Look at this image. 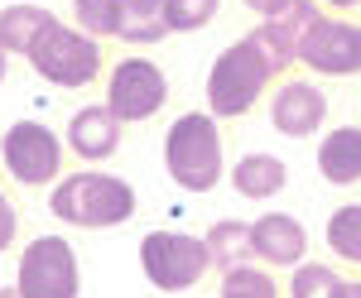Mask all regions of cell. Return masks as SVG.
Listing matches in <instances>:
<instances>
[{
	"label": "cell",
	"instance_id": "22",
	"mask_svg": "<svg viewBox=\"0 0 361 298\" xmlns=\"http://www.w3.org/2000/svg\"><path fill=\"white\" fill-rule=\"evenodd\" d=\"M121 10H126V0H73V20L92 39H116L121 34Z\"/></svg>",
	"mask_w": 361,
	"mask_h": 298
},
{
	"label": "cell",
	"instance_id": "3",
	"mask_svg": "<svg viewBox=\"0 0 361 298\" xmlns=\"http://www.w3.org/2000/svg\"><path fill=\"white\" fill-rule=\"evenodd\" d=\"M275 82H279V68L255 44V34H246V39L226 44L217 54V63H212V73H207V111L217 120H241Z\"/></svg>",
	"mask_w": 361,
	"mask_h": 298
},
{
	"label": "cell",
	"instance_id": "2",
	"mask_svg": "<svg viewBox=\"0 0 361 298\" xmlns=\"http://www.w3.org/2000/svg\"><path fill=\"white\" fill-rule=\"evenodd\" d=\"M164 168L183 192H212L226 173L222 125L212 111H183L164 135Z\"/></svg>",
	"mask_w": 361,
	"mask_h": 298
},
{
	"label": "cell",
	"instance_id": "26",
	"mask_svg": "<svg viewBox=\"0 0 361 298\" xmlns=\"http://www.w3.org/2000/svg\"><path fill=\"white\" fill-rule=\"evenodd\" d=\"M323 5H328V10H357L361 0H323Z\"/></svg>",
	"mask_w": 361,
	"mask_h": 298
},
{
	"label": "cell",
	"instance_id": "27",
	"mask_svg": "<svg viewBox=\"0 0 361 298\" xmlns=\"http://www.w3.org/2000/svg\"><path fill=\"white\" fill-rule=\"evenodd\" d=\"M0 298H29V294L20 289V284H5V289H0Z\"/></svg>",
	"mask_w": 361,
	"mask_h": 298
},
{
	"label": "cell",
	"instance_id": "11",
	"mask_svg": "<svg viewBox=\"0 0 361 298\" xmlns=\"http://www.w3.org/2000/svg\"><path fill=\"white\" fill-rule=\"evenodd\" d=\"M323 20V10H318V0H289L284 10H275V15H265L260 25L250 29L255 34V44L270 54V63L279 68V77L299 63V49H304L308 29Z\"/></svg>",
	"mask_w": 361,
	"mask_h": 298
},
{
	"label": "cell",
	"instance_id": "6",
	"mask_svg": "<svg viewBox=\"0 0 361 298\" xmlns=\"http://www.w3.org/2000/svg\"><path fill=\"white\" fill-rule=\"evenodd\" d=\"M0 163L20 188H49L63 173V139L39 120H15L0 135Z\"/></svg>",
	"mask_w": 361,
	"mask_h": 298
},
{
	"label": "cell",
	"instance_id": "18",
	"mask_svg": "<svg viewBox=\"0 0 361 298\" xmlns=\"http://www.w3.org/2000/svg\"><path fill=\"white\" fill-rule=\"evenodd\" d=\"M207 255H212V270H236V265H246L255 260L250 255V226L246 221H217V226H207Z\"/></svg>",
	"mask_w": 361,
	"mask_h": 298
},
{
	"label": "cell",
	"instance_id": "21",
	"mask_svg": "<svg viewBox=\"0 0 361 298\" xmlns=\"http://www.w3.org/2000/svg\"><path fill=\"white\" fill-rule=\"evenodd\" d=\"M222 298H279V284L270 265H236L222 274Z\"/></svg>",
	"mask_w": 361,
	"mask_h": 298
},
{
	"label": "cell",
	"instance_id": "15",
	"mask_svg": "<svg viewBox=\"0 0 361 298\" xmlns=\"http://www.w3.org/2000/svg\"><path fill=\"white\" fill-rule=\"evenodd\" d=\"M284 183H289V163L275 159V154H241V159L231 163V188L241 192V197H250V202H265V197H275V192H284Z\"/></svg>",
	"mask_w": 361,
	"mask_h": 298
},
{
	"label": "cell",
	"instance_id": "10",
	"mask_svg": "<svg viewBox=\"0 0 361 298\" xmlns=\"http://www.w3.org/2000/svg\"><path fill=\"white\" fill-rule=\"evenodd\" d=\"M328 120V97L323 87L308 77H279V87L270 92V125L289 139H308L323 130Z\"/></svg>",
	"mask_w": 361,
	"mask_h": 298
},
{
	"label": "cell",
	"instance_id": "24",
	"mask_svg": "<svg viewBox=\"0 0 361 298\" xmlns=\"http://www.w3.org/2000/svg\"><path fill=\"white\" fill-rule=\"evenodd\" d=\"M15 231H20V207H15V202L0 192V255L15 245Z\"/></svg>",
	"mask_w": 361,
	"mask_h": 298
},
{
	"label": "cell",
	"instance_id": "14",
	"mask_svg": "<svg viewBox=\"0 0 361 298\" xmlns=\"http://www.w3.org/2000/svg\"><path fill=\"white\" fill-rule=\"evenodd\" d=\"M318 173L333 188L361 183V125H337L318 144Z\"/></svg>",
	"mask_w": 361,
	"mask_h": 298
},
{
	"label": "cell",
	"instance_id": "16",
	"mask_svg": "<svg viewBox=\"0 0 361 298\" xmlns=\"http://www.w3.org/2000/svg\"><path fill=\"white\" fill-rule=\"evenodd\" d=\"M49 25H54V10H44V5H5L0 10V49L29 58L34 39Z\"/></svg>",
	"mask_w": 361,
	"mask_h": 298
},
{
	"label": "cell",
	"instance_id": "12",
	"mask_svg": "<svg viewBox=\"0 0 361 298\" xmlns=\"http://www.w3.org/2000/svg\"><path fill=\"white\" fill-rule=\"evenodd\" d=\"M250 255L270 270H294L308 255V231L299 217L289 212H265L250 221Z\"/></svg>",
	"mask_w": 361,
	"mask_h": 298
},
{
	"label": "cell",
	"instance_id": "1",
	"mask_svg": "<svg viewBox=\"0 0 361 298\" xmlns=\"http://www.w3.org/2000/svg\"><path fill=\"white\" fill-rule=\"evenodd\" d=\"M49 212L68 226H82V231H111V226L135 217V188L116 173H102V168H78L54 183Z\"/></svg>",
	"mask_w": 361,
	"mask_h": 298
},
{
	"label": "cell",
	"instance_id": "4",
	"mask_svg": "<svg viewBox=\"0 0 361 298\" xmlns=\"http://www.w3.org/2000/svg\"><path fill=\"white\" fill-rule=\"evenodd\" d=\"M102 63H106L102 58V39H92V34H82V29H73V25H58V20L29 49V68L44 82L63 87V92L92 87L97 73H102Z\"/></svg>",
	"mask_w": 361,
	"mask_h": 298
},
{
	"label": "cell",
	"instance_id": "29",
	"mask_svg": "<svg viewBox=\"0 0 361 298\" xmlns=\"http://www.w3.org/2000/svg\"><path fill=\"white\" fill-rule=\"evenodd\" d=\"M5 63H10V54H5V49H0V82H5Z\"/></svg>",
	"mask_w": 361,
	"mask_h": 298
},
{
	"label": "cell",
	"instance_id": "25",
	"mask_svg": "<svg viewBox=\"0 0 361 298\" xmlns=\"http://www.w3.org/2000/svg\"><path fill=\"white\" fill-rule=\"evenodd\" d=\"M241 5H246V10H255V15L265 20V15H275V10H284L289 0H241Z\"/></svg>",
	"mask_w": 361,
	"mask_h": 298
},
{
	"label": "cell",
	"instance_id": "28",
	"mask_svg": "<svg viewBox=\"0 0 361 298\" xmlns=\"http://www.w3.org/2000/svg\"><path fill=\"white\" fill-rule=\"evenodd\" d=\"M342 298H361V279H347V289H342Z\"/></svg>",
	"mask_w": 361,
	"mask_h": 298
},
{
	"label": "cell",
	"instance_id": "7",
	"mask_svg": "<svg viewBox=\"0 0 361 298\" xmlns=\"http://www.w3.org/2000/svg\"><path fill=\"white\" fill-rule=\"evenodd\" d=\"M169 101V77L159 63L149 58H121L111 73H106V106L126 120V125H140V120H154Z\"/></svg>",
	"mask_w": 361,
	"mask_h": 298
},
{
	"label": "cell",
	"instance_id": "8",
	"mask_svg": "<svg viewBox=\"0 0 361 298\" xmlns=\"http://www.w3.org/2000/svg\"><path fill=\"white\" fill-rule=\"evenodd\" d=\"M15 284L29 298H78L82 289V270H78V255L63 236H34L20 255V270Z\"/></svg>",
	"mask_w": 361,
	"mask_h": 298
},
{
	"label": "cell",
	"instance_id": "13",
	"mask_svg": "<svg viewBox=\"0 0 361 298\" xmlns=\"http://www.w3.org/2000/svg\"><path fill=\"white\" fill-rule=\"evenodd\" d=\"M121 116L111 106H82L73 120H68V149L87 163H102L121 149Z\"/></svg>",
	"mask_w": 361,
	"mask_h": 298
},
{
	"label": "cell",
	"instance_id": "17",
	"mask_svg": "<svg viewBox=\"0 0 361 298\" xmlns=\"http://www.w3.org/2000/svg\"><path fill=\"white\" fill-rule=\"evenodd\" d=\"M169 34V15L164 0H126L121 10V44H159Z\"/></svg>",
	"mask_w": 361,
	"mask_h": 298
},
{
	"label": "cell",
	"instance_id": "19",
	"mask_svg": "<svg viewBox=\"0 0 361 298\" xmlns=\"http://www.w3.org/2000/svg\"><path fill=\"white\" fill-rule=\"evenodd\" d=\"M328 250L361 270V202H347L328 217Z\"/></svg>",
	"mask_w": 361,
	"mask_h": 298
},
{
	"label": "cell",
	"instance_id": "9",
	"mask_svg": "<svg viewBox=\"0 0 361 298\" xmlns=\"http://www.w3.org/2000/svg\"><path fill=\"white\" fill-rule=\"evenodd\" d=\"M299 63L318 77H357L361 73V25L342 15H323L308 29Z\"/></svg>",
	"mask_w": 361,
	"mask_h": 298
},
{
	"label": "cell",
	"instance_id": "23",
	"mask_svg": "<svg viewBox=\"0 0 361 298\" xmlns=\"http://www.w3.org/2000/svg\"><path fill=\"white\" fill-rule=\"evenodd\" d=\"M217 10H222V0H164L169 34H193V29L212 25Z\"/></svg>",
	"mask_w": 361,
	"mask_h": 298
},
{
	"label": "cell",
	"instance_id": "20",
	"mask_svg": "<svg viewBox=\"0 0 361 298\" xmlns=\"http://www.w3.org/2000/svg\"><path fill=\"white\" fill-rule=\"evenodd\" d=\"M342 289H347V279L318 260L294 265V279H289V298H342Z\"/></svg>",
	"mask_w": 361,
	"mask_h": 298
},
{
	"label": "cell",
	"instance_id": "5",
	"mask_svg": "<svg viewBox=\"0 0 361 298\" xmlns=\"http://www.w3.org/2000/svg\"><path fill=\"white\" fill-rule=\"evenodd\" d=\"M140 270H145V279L159 294H183V289L202 284V274L212 270V255H207V241L202 236H188V231H149L140 241Z\"/></svg>",
	"mask_w": 361,
	"mask_h": 298
}]
</instances>
